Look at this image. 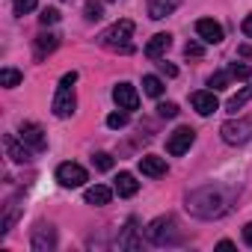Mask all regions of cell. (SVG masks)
Masks as SVG:
<instances>
[{"mask_svg": "<svg viewBox=\"0 0 252 252\" xmlns=\"http://www.w3.org/2000/svg\"><path fill=\"white\" fill-rule=\"evenodd\" d=\"M57 181L63 184V187H83L86 181H89V175H86V169L80 166V163H60L57 166Z\"/></svg>", "mask_w": 252, "mask_h": 252, "instance_id": "6", "label": "cell"}, {"mask_svg": "<svg viewBox=\"0 0 252 252\" xmlns=\"http://www.w3.org/2000/svg\"><path fill=\"white\" fill-rule=\"evenodd\" d=\"M169 45H172V36H169V33H158V36L149 39V45H146L143 54H146L149 60H160V57L169 51Z\"/></svg>", "mask_w": 252, "mask_h": 252, "instance_id": "13", "label": "cell"}, {"mask_svg": "<svg viewBox=\"0 0 252 252\" xmlns=\"http://www.w3.org/2000/svg\"><path fill=\"white\" fill-rule=\"evenodd\" d=\"M39 21H42V27H51V24H57V21H60V9H54V6H45V9H42V15H39Z\"/></svg>", "mask_w": 252, "mask_h": 252, "instance_id": "27", "label": "cell"}, {"mask_svg": "<svg viewBox=\"0 0 252 252\" xmlns=\"http://www.w3.org/2000/svg\"><path fill=\"white\" fill-rule=\"evenodd\" d=\"M158 68H160L166 77H175V74H178V68H175L172 63H166V60H160V63H158Z\"/></svg>", "mask_w": 252, "mask_h": 252, "instance_id": "34", "label": "cell"}, {"mask_svg": "<svg viewBox=\"0 0 252 252\" xmlns=\"http://www.w3.org/2000/svg\"><path fill=\"white\" fill-rule=\"evenodd\" d=\"M193 217H202V220H217L228 211V193L222 187H214V184H205L199 190H193L187 196V205H184Z\"/></svg>", "mask_w": 252, "mask_h": 252, "instance_id": "1", "label": "cell"}, {"mask_svg": "<svg viewBox=\"0 0 252 252\" xmlns=\"http://www.w3.org/2000/svg\"><path fill=\"white\" fill-rule=\"evenodd\" d=\"M30 246H33L36 252H51V249H57V231H54V225H45V222H39V225L33 228Z\"/></svg>", "mask_w": 252, "mask_h": 252, "instance_id": "9", "label": "cell"}, {"mask_svg": "<svg viewBox=\"0 0 252 252\" xmlns=\"http://www.w3.org/2000/svg\"><path fill=\"white\" fill-rule=\"evenodd\" d=\"M83 199H86V205H95V208H101V205H110V199H113V190H110V187H104V184H95V187H86Z\"/></svg>", "mask_w": 252, "mask_h": 252, "instance_id": "16", "label": "cell"}, {"mask_svg": "<svg viewBox=\"0 0 252 252\" xmlns=\"http://www.w3.org/2000/svg\"><path fill=\"white\" fill-rule=\"evenodd\" d=\"M15 220H18V202H9V205H6V214H3V228H0V231L9 234L12 225H15Z\"/></svg>", "mask_w": 252, "mask_h": 252, "instance_id": "24", "label": "cell"}, {"mask_svg": "<svg viewBox=\"0 0 252 252\" xmlns=\"http://www.w3.org/2000/svg\"><path fill=\"white\" fill-rule=\"evenodd\" d=\"M243 33L252 39V15H246V18H243Z\"/></svg>", "mask_w": 252, "mask_h": 252, "instance_id": "36", "label": "cell"}, {"mask_svg": "<svg viewBox=\"0 0 252 252\" xmlns=\"http://www.w3.org/2000/svg\"><path fill=\"white\" fill-rule=\"evenodd\" d=\"M228 77H231V74H225V71H214L211 80H208V86H211V89H225V86H228Z\"/></svg>", "mask_w": 252, "mask_h": 252, "instance_id": "30", "label": "cell"}, {"mask_svg": "<svg viewBox=\"0 0 252 252\" xmlns=\"http://www.w3.org/2000/svg\"><path fill=\"white\" fill-rule=\"evenodd\" d=\"M220 137H222V143H228V146H243V143H249V140H252V119H231V122H225L222 128H220Z\"/></svg>", "mask_w": 252, "mask_h": 252, "instance_id": "5", "label": "cell"}, {"mask_svg": "<svg viewBox=\"0 0 252 252\" xmlns=\"http://www.w3.org/2000/svg\"><path fill=\"white\" fill-rule=\"evenodd\" d=\"M146 237H149V243H155V246H175V243L181 240V231H178V222H175L172 217H158V220L149 222Z\"/></svg>", "mask_w": 252, "mask_h": 252, "instance_id": "4", "label": "cell"}, {"mask_svg": "<svg viewBox=\"0 0 252 252\" xmlns=\"http://www.w3.org/2000/svg\"><path fill=\"white\" fill-rule=\"evenodd\" d=\"M113 101L119 104V110H137L140 107V95L131 83H119L113 89Z\"/></svg>", "mask_w": 252, "mask_h": 252, "instance_id": "10", "label": "cell"}, {"mask_svg": "<svg viewBox=\"0 0 252 252\" xmlns=\"http://www.w3.org/2000/svg\"><path fill=\"white\" fill-rule=\"evenodd\" d=\"M143 89H146V95H152V98H160L166 86H163V80H160V77H155V74H146V77H143Z\"/></svg>", "mask_w": 252, "mask_h": 252, "instance_id": "21", "label": "cell"}, {"mask_svg": "<svg viewBox=\"0 0 252 252\" xmlns=\"http://www.w3.org/2000/svg\"><path fill=\"white\" fill-rule=\"evenodd\" d=\"M83 15L86 21H98L104 15V6H101V0H86V6H83Z\"/></svg>", "mask_w": 252, "mask_h": 252, "instance_id": "25", "label": "cell"}, {"mask_svg": "<svg viewBox=\"0 0 252 252\" xmlns=\"http://www.w3.org/2000/svg\"><path fill=\"white\" fill-rule=\"evenodd\" d=\"M131 36H134V21L122 18V21H116L113 27H107V30L98 36V42H101L104 48H110V51L131 54V51H134V45H131Z\"/></svg>", "mask_w": 252, "mask_h": 252, "instance_id": "2", "label": "cell"}, {"mask_svg": "<svg viewBox=\"0 0 252 252\" xmlns=\"http://www.w3.org/2000/svg\"><path fill=\"white\" fill-rule=\"evenodd\" d=\"M217 249H234V243H231V240H220Z\"/></svg>", "mask_w": 252, "mask_h": 252, "instance_id": "37", "label": "cell"}, {"mask_svg": "<svg viewBox=\"0 0 252 252\" xmlns=\"http://www.w3.org/2000/svg\"><path fill=\"white\" fill-rule=\"evenodd\" d=\"M193 140H196V131L193 128H175L172 134H169V140H166V152L169 155H184L190 146H193Z\"/></svg>", "mask_w": 252, "mask_h": 252, "instance_id": "8", "label": "cell"}, {"mask_svg": "<svg viewBox=\"0 0 252 252\" xmlns=\"http://www.w3.org/2000/svg\"><path fill=\"white\" fill-rule=\"evenodd\" d=\"M243 240L252 246V222H246V225H243Z\"/></svg>", "mask_w": 252, "mask_h": 252, "instance_id": "35", "label": "cell"}, {"mask_svg": "<svg viewBox=\"0 0 252 252\" xmlns=\"http://www.w3.org/2000/svg\"><path fill=\"white\" fill-rule=\"evenodd\" d=\"M249 98H252V86H243V89H240L237 95H231V98H228L225 110H228V113H237V110H240V107H243V104H246Z\"/></svg>", "mask_w": 252, "mask_h": 252, "instance_id": "22", "label": "cell"}, {"mask_svg": "<svg viewBox=\"0 0 252 252\" xmlns=\"http://www.w3.org/2000/svg\"><path fill=\"white\" fill-rule=\"evenodd\" d=\"M125 125H128V113H110L107 116V128L119 131V128H125Z\"/></svg>", "mask_w": 252, "mask_h": 252, "instance_id": "29", "label": "cell"}, {"mask_svg": "<svg viewBox=\"0 0 252 252\" xmlns=\"http://www.w3.org/2000/svg\"><path fill=\"white\" fill-rule=\"evenodd\" d=\"M21 80H24V74L15 71V68H3V71H0V86H6V89H15Z\"/></svg>", "mask_w": 252, "mask_h": 252, "instance_id": "23", "label": "cell"}, {"mask_svg": "<svg viewBox=\"0 0 252 252\" xmlns=\"http://www.w3.org/2000/svg\"><path fill=\"white\" fill-rule=\"evenodd\" d=\"M140 172L149 175V178H160V175H166V160L158 158V155H143L140 158Z\"/></svg>", "mask_w": 252, "mask_h": 252, "instance_id": "14", "label": "cell"}, {"mask_svg": "<svg viewBox=\"0 0 252 252\" xmlns=\"http://www.w3.org/2000/svg\"><path fill=\"white\" fill-rule=\"evenodd\" d=\"M178 3H181V0H149V18L160 21V18L172 15L178 9Z\"/></svg>", "mask_w": 252, "mask_h": 252, "instance_id": "17", "label": "cell"}, {"mask_svg": "<svg viewBox=\"0 0 252 252\" xmlns=\"http://www.w3.org/2000/svg\"><path fill=\"white\" fill-rule=\"evenodd\" d=\"M3 146H6V155H9L15 163H30V160H33V155H30L27 143H24V146H18V140H15V137H3Z\"/></svg>", "mask_w": 252, "mask_h": 252, "instance_id": "15", "label": "cell"}, {"mask_svg": "<svg viewBox=\"0 0 252 252\" xmlns=\"http://www.w3.org/2000/svg\"><path fill=\"white\" fill-rule=\"evenodd\" d=\"M36 3H39V0H12V6H15V12H18V15L33 12V9H36Z\"/></svg>", "mask_w": 252, "mask_h": 252, "instance_id": "32", "label": "cell"}, {"mask_svg": "<svg viewBox=\"0 0 252 252\" xmlns=\"http://www.w3.org/2000/svg\"><path fill=\"white\" fill-rule=\"evenodd\" d=\"M92 166H95L98 172H107V169H113V155H107V152H98V155H92Z\"/></svg>", "mask_w": 252, "mask_h": 252, "instance_id": "26", "label": "cell"}, {"mask_svg": "<svg viewBox=\"0 0 252 252\" xmlns=\"http://www.w3.org/2000/svg\"><path fill=\"white\" fill-rule=\"evenodd\" d=\"M18 137H21V143H27L33 152H45V149H48V137H45V131H42V125H36V122H21Z\"/></svg>", "mask_w": 252, "mask_h": 252, "instance_id": "7", "label": "cell"}, {"mask_svg": "<svg viewBox=\"0 0 252 252\" xmlns=\"http://www.w3.org/2000/svg\"><path fill=\"white\" fill-rule=\"evenodd\" d=\"M184 54H187V57H202L205 48H202L199 42H187V45H184Z\"/></svg>", "mask_w": 252, "mask_h": 252, "instance_id": "33", "label": "cell"}, {"mask_svg": "<svg viewBox=\"0 0 252 252\" xmlns=\"http://www.w3.org/2000/svg\"><path fill=\"white\" fill-rule=\"evenodd\" d=\"M36 60H45L48 54H54L57 48H60V36H54V33H42V36H36Z\"/></svg>", "mask_w": 252, "mask_h": 252, "instance_id": "18", "label": "cell"}, {"mask_svg": "<svg viewBox=\"0 0 252 252\" xmlns=\"http://www.w3.org/2000/svg\"><path fill=\"white\" fill-rule=\"evenodd\" d=\"M190 104H193V110H196L199 116H211L214 110H220V101H217L214 89H211V92H193V95H190Z\"/></svg>", "mask_w": 252, "mask_h": 252, "instance_id": "11", "label": "cell"}, {"mask_svg": "<svg viewBox=\"0 0 252 252\" xmlns=\"http://www.w3.org/2000/svg\"><path fill=\"white\" fill-rule=\"evenodd\" d=\"M137 190H140V181H137L131 172H119V178H116V193H119V196L128 199V196H134Z\"/></svg>", "mask_w": 252, "mask_h": 252, "instance_id": "20", "label": "cell"}, {"mask_svg": "<svg viewBox=\"0 0 252 252\" xmlns=\"http://www.w3.org/2000/svg\"><path fill=\"white\" fill-rule=\"evenodd\" d=\"M119 249H140V237H137V220H128V225L122 228V237L116 240Z\"/></svg>", "mask_w": 252, "mask_h": 252, "instance_id": "19", "label": "cell"}, {"mask_svg": "<svg viewBox=\"0 0 252 252\" xmlns=\"http://www.w3.org/2000/svg\"><path fill=\"white\" fill-rule=\"evenodd\" d=\"M228 74H231V77H237V80H249V77H252V68H249V65H243V63H231Z\"/></svg>", "mask_w": 252, "mask_h": 252, "instance_id": "28", "label": "cell"}, {"mask_svg": "<svg viewBox=\"0 0 252 252\" xmlns=\"http://www.w3.org/2000/svg\"><path fill=\"white\" fill-rule=\"evenodd\" d=\"M196 33H199L208 45H220V42H222V27H220L214 18H199V21H196Z\"/></svg>", "mask_w": 252, "mask_h": 252, "instance_id": "12", "label": "cell"}, {"mask_svg": "<svg viewBox=\"0 0 252 252\" xmlns=\"http://www.w3.org/2000/svg\"><path fill=\"white\" fill-rule=\"evenodd\" d=\"M74 83H77V71L63 74L60 89H57L54 104H51V110H54V116H57V119H68V116L74 113V107H77V98H74Z\"/></svg>", "mask_w": 252, "mask_h": 252, "instance_id": "3", "label": "cell"}, {"mask_svg": "<svg viewBox=\"0 0 252 252\" xmlns=\"http://www.w3.org/2000/svg\"><path fill=\"white\" fill-rule=\"evenodd\" d=\"M158 116H160V119H175V116H178V104H172V101L158 104Z\"/></svg>", "mask_w": 252, "mask_h": 252, "instance_id": "31", "label": "cell"}]
</instances>
